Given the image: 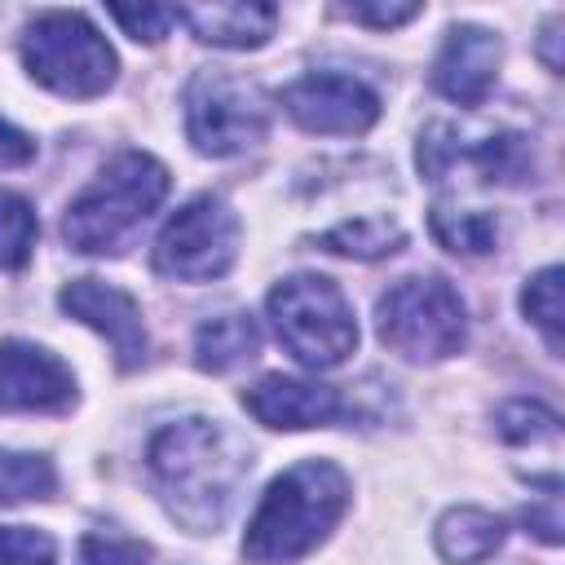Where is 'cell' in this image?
Returning <instances> with one entry per match:
<instances>
[{
  "mask_svg": "<svg viewBox=\"0 0 565 565\" xmlns=\"http://www.w3.org/2000/svg\"><path fill=\"white\" fill-rule=\"evenodd\" d=\"M146 463L163 508L194 534H207L230 516L234 494L252 472L247 446L216 419L199 415L163 424L146 446Z\"/></svg>",
  "mask_w": 565,
  "mask_h": 565,
  "instance_id": "1",
  "label": "cell"
},
{
  "mask_svg": "<svg viewBox=\"0 0 565 565\" xmlns=\"http://www.w3.org/2000/svg\"><path fill=\"white\" fill-rule=\"evenodd\" d=\"M349 508V477L331 459H305L269 481L247 521L243 552L256 565H287L313 552Z\"/></svg>",
  "mask_w": 565,
  "mask_h": 565,
  "instance_id": "2",
  "label": "cell"
},
{
  "mask_svg": "<svg viewBox=\"0 0 565 565\" xmlns=\"http://www.w3.org/2000/svg\"><path fill=\"white\" fill-rule=\"evenodd\" d=\"M168 194V168L146 150L115 154L66 207L62 234L75 252H115Z\"/></svg>",
  "mask_w": 565,
  "mask_h": 565,
  "instance_id": "3",
  "label": "cell"
},
{
  "mask_svg": "<svg viewBox=\"0 0 565 565\" xmlns=\"http://www.w3.org/2000/svg\"><path fill=\"white\" fill-rule=\"evenodd\" d=\"M22 62L35 84H44L57 97H97L115 84V49L106 35L75 9H49L40 13L22 35Z\"/></svg>",
  "mask_w": 565,
  "mask_h": 565,
  "instance_id": "4",
  "label": "cell"
},
{
  "mask_svg": "<svg viewBox=\"0 0 565 565\" xmlns=\"http://www.w3.org/2000/svg\"><path fill=\"white\" fill-rule=\"evenodd\" d=\"M269 322L282 349L313 366H340L358 344V322L344 291L322 274H291L269 291Z\"/></svg>",
  "mask_w": 565,
  "mask_h": 565,
  "instance_id": "5",
  "label": "cell"
},
{
  "mask_svg": "<svg viewBox=\"0 0 565 565\" xmlns=\"http://www.w3.org/2000/svg\"><path fill=\"white\" fill-rule=\"evenodd\" d=\"M380 340L406 362L455 358L468 340V309L459 291L437 274H415L380 296Z\"/></svg>",
  "mask_w": 565,
  "mask_h": 565,
  "instance_id": "6",
  "label": "cell"
},
{
  "mask_svg": "<svg viewBox=\"0 0 565 565\" xmlns=\"http://www.w3.org/2000/svg\"><path fill=\"white\" fill-rule=\"evenodd\" d=\"M238 256V216L225 199L199 194L181 212L168 216V225L154 238V274L172 282H212L230 274Z\"/></svg>",
  "mask_w": 565,
  "mask_h": 565,
  "instance_id": "7",
  "label": "cell"
},
{
  "mask_svg": "<svg viewBox=\"0 0 565 565\" xmlns=\"http://www.w3.org/2000/svg\"><path fill=\"white\" fill-rule=\"evenodd\" d=\"M185 128L199 154H243L265 137L269 106L256 84L230 71H199L185 88Z\"/></svg>",
  "mask_w": 565,
  "mask_h": 565,
  "instance_id": "8",
  "label": "cell"
},
{
  "mask_svg": "<svg viewBox=\"0 0 565 565\" xmlns=\"http://www.w3.org/2000/svg\"><path fill=\"white\" fill-rule=\"evenodd\" d=\"M282 106L305 132H335V137H358L380 119L375 88L335 71L300 75L296 84L282 88Z\"/></svg>",
  "mask_w": 565,
  "mask_h": 565,
  "instance_id": "9",
  "label": "cell"
},
{
  "mask_svg": "<svg viewBox=\"0 0 565 565\" xmlns=\"http://www.w3.org/2000/svg\"><path fill=\"white\" fill-rule=\"evenodd\" d=\"M57 305L79 318L84 327H93L97 335H106V344L115 349V362L119 371H137L146 362V322H141V305L119 291L115 282H102V278H75L62 287Z\"/></svg>",
  "mask_w": 565,
  "mask_h": 565,
  "instance_id": "10",
  "label": "cell"
},
{
  "mask_svg": "<svg viewBox=\"0 0 565 565\" xmlns=\"http://www.w3.org/2000/svg\"><path fill=\"white\" fill-rule=\"evenodd\" d=\"M75 380L62 358L26 340H0V411H66Z\"/></svg>",
  "mask_w": 565,
  "mask_h": 565,
  "instance_id": "11",
  "label": "cell"
},
{
  "mask_svg": "<svg viewBox=\"0 0 565 565\" xmlns=\"http://www.w3.org/2000/svg\"><path fill=\"white\" fill-rule=\"evenodd\" d=\"M243 406L265 428H322V424L349 419L340 388L318 380H296V375H265L243 393Z\"/></svg>",
  "mask_w": 565,
  "mask_h": 565,
  "instance_id": "12",
  "label": "cell"
},
{
  "mask_svg": "<svg viewBox=\"0 0 565 565\" xmlns=\"http://www.w3.org/2000/svg\"><path fill=\"white\" fill-rule=\"evenodd\" d=\"M499 62H503V44H499L494 31L450 26V35L437 53V66H433V84H437L441 97H450L459 106H477L494 88Z\"/></svg>",
  "mask_w": 565,
  "mask_h": 565,
  "instance_id": "13",
  "label": "cell"
},
{
  "mask_svg": "<svg viewBox=\"0 0 565 565\" xmlns=\"http://www.w3.org/2000/svg\"><path fill=\"white\" fill-rule=\"evenodd\" d=\"M177 22H185L194 40L216 49H260L278 26V9L256 0H212L177 9Z\"/></svg>",
  "mask_w": 565,
  "mask_h": 565,
  "instance_id": "14",
  "label": "cell"
},
{
  "mask_svg": "<svg viewBox=\"0 0 565 565\" xmlns=\"http://www.w3.org/2000/svg\"><path fill=\"white\" fill-rule=\"evenodd\" d=\"M503 534L508 530H503V521L494 512L472 508V503H459V508H450L437 521L433 543H437L441 561H450V565H481V561H490L499 552Z\"/></svg>",
  "mask_w": 565,
  "mask_h": 565,
  "instance_id": "15",
  "label": "cell"
},
{
  "mask_svg": "<svg viewBox=\"0 0 565 565\" xmlns=\"http://www.w3.org/2000/svg\"><path fill=\"white\" fill-rule=\"evenodd\" d=\"M260 349V331L252 313H216L194 335V362L203 371H230L238 362H252Z\"/></svg>",
  "mask_w": 565,
  "mask_h": 565,
  "instance_id": "16",
  "label": "cell"
},
{
  "mask_svg": "<svg viewBox=\"0 0 565 565\" xmlns=\"http://www.w3.org/2000/svg\"><path fill=\"white\" fill-rule=\"evenodd\" d=\"M327 252H340V256H358V260H380V256H393L402 243H406V230L388 216H353V221H340L331 225L322 238H318Z\"/></svg>",
  "mask_w": 565,
  "mask_h": 565,
  "instance_id": "17",
  "label": "cell"
},
{
  "mask_svg": "<svg viewBox=\"0 0 565 565\" xmlns=\"http://www.w3.org/2000/svg\"><path fill=\"white\" fill-rule=\"evenodd\" d=\"M57 490V472L44 455H18L0 450V503H26L49 499Z\"/></svg>",
  "mask_w": 565,
  "mask_h": 565,
  "instance_id": "18",
  "label": "cell"
},
{
  "mask_svg": "<svg viewBox=\"0 0 565 565\" xmlns=\"http://www.w3.org/2000/svg\"><path fill=\"white\" fill-rule=\"evenodd\" d=\"M35 212L22 194L0 190V269H22L35 252Z\"/></svg>",
  "mask_w": 565,
  "mask_h": 565,
  "instance_id": "19",
  "label": "cell"
},
{
  "mask_svg": "<svg viewBox=\"0 0 565 565\" xmlns=\"http://www.w3.org/2000/svg\"><path fill=\"white\" fill-rule=\"evenodd\" d=\"M433 234L441 247L463 252V256H481L494 247L499 225L486 212H450V207H433Z\"/></svg>",
  "mask_w": 565,
  "mask_h": 565,
  "instance_id": "20",
  "label": "cell"
},
{
  "mask_svg": "<svg viewBox=\"0 0 565 565\" xmlns=\"http://www.w3.org/2000/svg\"><path fill=\"white\" fill-rule=\"evenodd\" d=\"M521 309H525V318L543 331V340H547V349L552 353H561V269L556 265H547V269H539L530 282H525V291H521Z\"/></svg>",
  "mask_w": 565,
  "mask_h": 565,
  "instance_id": "21",
  "label": "cell"
},
{
  "mask_svg": "<svg viewBox=\"0 0 565 565\" xmlns=\"http://www.w3.org/2000/svg\"><path fill=\"white\" fill-rule=\"evenodd\" d=\"M494 424H499V433L508 441H547V437H556V415L547 406H539V402H525V397L499 406Z\"/></svg>",
  "mask_w": 565,
  "mask_h": 565,
  "instance_id": "22",
  "label": "cell"
},
{
  "mask_svg": "<svg viewBox=\"0 0 565 565\" xmlns=\"http://www.w3.org/2000/svg\"><path fill=\"white\" fill-rule=\"evenodd\" d=\"M146 561H150V547L128 534L93 530L79 539V565H146Z\"/></svg>",
  "mask_w": 565,
  "mask_h": 565,
  "instance_id": "23",
  "label": "cell"
},
{
  "mask_svg": "<svg viewBox=\"0 0 565 565\" xmlns=\"http://www.w3.org/2000/svg\"><path fill=\"white\" fill-rule=\"evenodd\" d=\"M57 547L44 530L31 525H0V565H53Z\"/></svg>",
  "mask_w": 565,
  "mask_h": 565,
  "instance_id": "24",
  "label": "cell"
},
{
  "mask_svg": "<svg viewBox=\"0 0 565 565\" xmlns=\"http://www.w3.org/2000/svg\"><path fill=\"white\" fill-rule=\"evenodd\" d=\"M132 40L141 44H159L168 35V26L177 22V9L172 4H110L106 9Z\"/></svg>",
  "mask_w": 565,
  "mask_h": 565,
  "instance_id": "25",
  "label": "cell"
},
{
  "mask_svg": "<svg viewBox=\"0 0 565 565\" xmlns=\"http://www.w3.org/2000/svg\"><path fill=\"white\" fill-rule=\"evenodd\" d=\"M344 13L353 18V22H366V26H402V22H411L415 13H419V4H375V0H362V4H344Z\"/></svg>",
  "mask_w": 565,
  "mask_h": 565,
  "instance_id": "26",
  "label": "cell"
},
{
  "mask_svg": "<svg viewBox=\"0 0 565 565\" xmlns=\"http://www.w3.org/2000/svg\"><path fill=\"white\" fill-rule=\"evenodd\" d=\"M31 159H35V141L9 119H0V168H26Z\"/></svg>",
  "mask_w": 565,
  "mask_h": 565,
  "instance_id": "27",
  "label": "cell"
},
{
  "mask_svg": "<svg viewBox=\"0 0 565 565\" xmlns=\"http://www.w3.org/2000/svg\"><path fill=\"white\" fill-rule=\"evenodd\" d=\"M556 40H561V18H552L539 35V57L547 62V71H561V53H556Z\"/></svg>",
  "mask_w": 565,
  "mask_h": 565,
  "instance_id": "28",
  "label": "cell"
}]
</instances>
